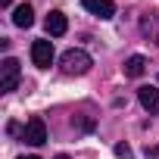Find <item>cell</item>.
Here are the masks:
<instances>
[{"label":"cell","instance_id":"cell-1","mask_svg":"<svg viewBox=\"0 0 159 159\" xmlns=\"http://www.w3.org/2000/svg\"><path fill=\"white\" fill-rule=\"evenodd\" d=\"M91 66H94V59H91V53L81 50V47H72V50H66V53L59 56V69H62L66 75H84V72H91Z\"/></svg>","mask_w":159,"mask_h":159},{"label":"cell","instance_id":"cell-2","mask_svg":"<svg viewBox=\"0 0 159 159\" xmlns=\"http://www.w3.org/2000/svg\"><path fill=\"white\" fill-rule=\"evenodd\" d=\"M19 59L16 56H7L0 62V94H13L16 84H19Z\"/></svg>","mask_w":159,"mask_h":159},{"label":"cell","instance_id":"cell-3","mask_svg":"<svg viewBox=\"0 0 159 159\" xmlns=\"http://www.w3.org/2000/svg\"><path fill=\"white\" fill-rule=\"evenodd\" d=\"M22 140H25V143H31V147H41V143H47V125H44V119H41V116H31V119L25 122Z\"/></svg>","mask_w":159,"mask_h":159},{"label":"cell","instance_id":"cell-4","mask_svg":"<svg viewBox=\"0 0 159 159\" xmlns=\"http://www.w3.org/2000/svg\"><path fill=\"white\" fill-rule=\"evenodd\" d=\"M31 62L38 69H50V62H53V44L50 41H34L31 44Z\"/></svg>","mask_w":159,"mask_h":159},{"label":"cell","instance_id":"cell-5","mask_svg":"<svg viewBox=\"0 0 159 159\" xmlns=\"http://www.w3.org/2000/svg\"><path fill=\"white\" fill-rule=\"evenodd\" d=\"M44 28H47V34H50V38H62V34L69 31V19H66V13H59V10L47 13Z\"/></svg>","mask_w":159,"mask_h":159},{"label":"cell","instance_id":"cell-6","mask_svg":"<svg viewBox=\"0 0 159 159\" xmlns=\"http://www.w3.org/2000/svg\"><path fill=\"white\" fill-rule=\"evenodd\" d=\"M137 100H140V106H143L150 116H156V112H159V88L143 84V88L137 91Z\"/></svg>","mask_w":159,"mask_h":159},{"label":"cell","instance_id":"cell-7","mask_svg":"<svg viewBox=\"0 0 159 159\" xmlns=\"http://www.w3.org/2000/svg\"><path fill=\"white\" fill-rule=\"evenodd\" d=\"M81 3H84L88 13H94L100 19H112L116 16V3H112V0H81Z\"/></svg>","mask_w":159,"mask_h":159},{"label":"cell","instance_id":"cell-8","mask_svg":"<svg viewBox=\"0 0 159 159\" xmlns=\"http://www.w3.org/2000/svg\"><path fill=\"white\" fill-rule=\"evenodd\" d=\"M13 25H16V28H31V25H34V10H31V3H19V7L13 10Z\"/></svg>","mask_w":159,"mask_h":159},{"label":"cell","instance_id":"cell-9","mask_svg":"<svg viewBox=\"0 0 159 159\" xmlns=\"http://www.w3.org/2000/svg\"><path fill=\"white\" fill-rule=\"evenodd\" d=\"M143 69H147V59H143L140 53H134V56L125 59V78H140Z\"/></svg>","mask_w":159,"mask_h":159},{"label":"cell","instance_id":"cell-10","mask_svg":"<svg viewBox=\"0 0 159 159\" xmlns=\"http://www.w3.org/2000/svg\"><path fill=\"white\" fill-rule=\"evenodd\" d=\"M140 31H143V38H150L153 44H159V16H147L140 22Z\"/></svg>","mask_w":159,"mask_h":159},{"label":"cell","instance_id":"cell-11","mask_svg":"<svg viewBox=\"0 0 159 159\" xmlns=\"http://www.w3.org/2000/svg\"><path fill=\"white\" fill-rule=\"evenodd\" d=\"M116 156H122V159H131V147H128V143H116Z\"/></svg>","mask_w":159,"mask_h":159},{"label":"cell","instance_id":"cell-12","mask_svg":"<svg viewBox=\"0 0 159 159\" xmlns=\"http://www.w3.org/2000/svg\"><path fill=\"white\" fill-rule=\"evenodd\" d=\"M7 131H10V134H19V131H25V128H19V122H10V125H7Z\"/></svg>","mask_w":159,"mask_h":159},{"label":"cell","instance_id":"cell-13","mask_svg":"<svg viewBox=\"0 0 159 159\" xmlns=\"http://www.w3.org/2000/svg\"><path fill=\"white\" fill-rule=\"evenodd\" d=\"M147 156H159V147H147Z\"/></svg>","mask_w":159,"mask_h":159},{"label":"cell","instance_id":"cell-14","mask_svg":"<svg viewBox=\"0 0 159 159\" xmlns=\"http://www.w3.org/2000/svg\"><path fill=\"white\" fill-rule=\"evenodd\" d=\"M10 3H13V0H0V7H3V10H7V7H10Z\"/></svg>","mask_w":159,"mask_h":159},{"label":"cell","instance_id":"cell-15","mask_svg":"<svg viewBox=\"0 0 159 159\" xmlns=\"http://www.w3.org/2000/svg\"><path fill=\"white\" fill-rule=\"evenodd\" d=\"M56 159H72V156H66V153H59V156H56Z\"/></svg>","mask_w":159,"mask_h":159},{"label":"cell","instance_id":"cell-16","mask_svg":"<svg viewBox=\"0 0 159 159\" xmlns=\"http://www.w3.org/2000/svg\"><path fill=\"white\" fill-rule=\"evenodd\" d=\"M19 159H41V156H19Z\"/></svg>","mask_w":159,"mask_h":159}]
</instances>
